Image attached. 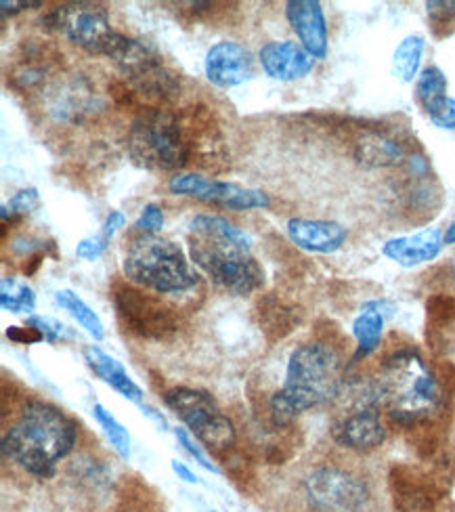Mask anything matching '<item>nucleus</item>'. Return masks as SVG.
Returning <instances> with one entry per match:
<instances>
[{"label":"nucleus","instance_id":"c756f323","mask_svg":"<svg viewBox=\"0 0 455 512\" xmlns=\"http://www.w3.org/2000/svg\"><path fill=\"white\" fill-rule=\"evenodd\" d=\"M40 206V196L34 187L19 189L17 194L0 206V219H3V231H7L9 225H17L24 219H28L32 212Z\"/></svg>","mask_w":455,"mask_h":512},{"label":"nucleus","instance_id":"7c9ffc66","mask_svg":"<svg viewBox=\"0 0 455 512\" xmlns=\"http://www.w3.org/2000/svg\"><path fill=\"white\" fill-rule=\"evenodd\" d=\"M426 13L437 36H447L455 28V0H428Z\"/></svg>","mask_w":455,"mask_h":512},{"label":"nucleus","instance_id":"cd10ccee","mask_svg":"<svg viewBox=\"0 0 455 512\" xmlns=\"http://www.w3.org/2000/svg\"><path fill=\"white\" fill-rule=\"evenodd\" d=\"M258 315H260V330L265 332L269 340L284 338L294 326L292 311L281 305L279 301H275V298H265V301H260Z\"/></svg>","mask_w":455,"mask_h":512},{"label":"nucleus","instance_id":"4468645a","mask_svg":"<svg viewBox=\"0 0 455 512\" xmlns=\"http://www.w3.org/2000/svg\"><path fill=\"white\" fill-rule=\"evenodd\" d=\"M204 72L216 89L242 87L254 76V55L240 42H216L206 53Z\"/></svg>","mask_w":455,"mask_h":512},{"label":"nucleus","instance_id":"f3484780","mask_svg":"<svg viewBox=\"0 0 455 512\" xmlns=\"http://www.w3.org/2000/svg\"><path fill=\"white\" fill-rule=\"evenodd\" d=\"M445 246V233L437 227H426L411 236L388 240L382 246V254L393 263L411 269L435 261Z\"/></svg>","mask_w":455,"mask_h":512},{"label":"nucleus","instance_id":"aec40b11","mask_svg":"<svg viewBox=\"0 0 455 512\" xmlns=\"http://www.w3.org/2000/svg\"><path fill=\"white\" fill-rule=\"evenodd\" d=\"M84 361L107 384V387H112L124 399L143 405V397H145L143 389L133 378L128 376V372L124 370V366L116 357L105 353L97 345H89V347H84Z\"/></svg>","mask_w":455,"mask_h":512},{"label":"nucleus","instance_id":"f03ea898","mask_svg":"<svg viewBox=\"0 0 455 512\" xmlns=\"http://www.w3.org/2000/svg\"><path fill=\"white\" fill-rule=\"evenodd\" d=\"M78 441L76 422L45 401H30L9 426L0 452L36 479H53L57 466Z\"/></svg>","mask_w":455,"mask_h":512},{"label":"nucleus","instance_id":"e433bc0d","mask_svg":"<svg viewBox=\"0 0 455 512\" xmlns=\"http://www.w3.org/2000/svg\"><path fill=\"white\" fill-rule=\"evenodd\" d=\"M36 7H42V3H32V0H19V3L17 0H3V3H0V11H3V15H15Z\"/></svg>","mask_w":455,"mask_h":512},{"label":"nucleus","instance_id":"72a5a7b5","mask_svg":"<svg viewBox=\"0 0 455 512\" xmlns=\"http://www.w3.org/2000/svg\"><path fill=\"white\" fill-rule=\"evenodd\" d=\"M26 324L36 328L40 332V336L45 338V343H49V345L59 343L65 334V326L61 322H57V319L47 317V315H30L26 319Z\"/></svg>","mask_w":455,"mask_h":512},{"label":"nucleus","instance_id":"a878e982","mask_svg":"<svg viewBox=\"0 0 455 512\" xmlns=\"http://www.w3.org/2000/svg\"><path fill=\"white\" fill-rule=\"evenodd\" d=\"M447 76L439 66H428L416 78V99L422 105L426 116L435 112L439 105L449 97Z\"/></svg>","mask_w":455,"mask_h":512},{"label":"nucleus","instance_id":"39448f33","mask_svg":"<svg viewBox=\"0 0 455 512\" xmlns=\"http://www.w3.org/2000/svg\"><path fill=\"white\" fill-rule=\"evenodd\" d=\"M122 271L130 284L154 294H183L200 284L198 269L179 244L145 233L130 242Z\"/></svg>","mask_w":455,"mask_h":512},{"label":"nucleus","instance_id":"6ab92c4d","mask_svg":"<svg viewBox=\"0 0 455 512\" xmlns=\"http://www.w3.org/2000/svg\"><path fill=\"white\" fill-rule=\"evenodd\" d=\"M390 492L397 512H437L430 485L414 468L395 466L390 473Z\"/></svg>","mask_w":455,"mask_h":512},{"label":"nucleus","instance_id":"f8f14e48","mask_svg":"<svg viewBox=\"0 0 455 512\" xmlns=\"http://www.w3.org/2000/svg\"><path fill=\"white\" fill-rule=\"evenodd\" d=\"M168 189L175 196L195 198L233 212L267 210L271 206V198L263 189L219 181L200 173H175L168 181Z\"/></svg>","mask_w":455,"mask_h":512},{"label":"nucleus","instance_id":"20e7f679","mask_svg":"<svg viewBox=\"0 0 455 512\" xmlns=\"http://www.w3.org/2000/svg\"><path fill=\"white\" fill-rule=\"evenodd\" d=\"M374 380L380 408L401 426L422 424L441 408L439 380L418 351L388 355Z\"/></svg>","mask_w":455,"mask_h":512},{"label":"nucleus","instance_id":"2eb2a0df","mask_svg":"<svg viewBox=\"0 0 455 512\" xmlns=\"http://www.w3.org/2000/svg\"><path fill=\"white\" fill-rule=\"evenodd\" d=\"M286 17L298 42L315 57V61L328 57L330 32L321 3L317 0H290L286 3Z\"/></svg>","mask_w":455,"mask_h":512},{"label":"nucleus","instance_id":"473e14b6","mask_svg":"<svg viewBox=\"0 0 455 512\" xmlns=\"http://www.w3.org/2000/svg\"><path fill=\"white\" fill-rule=\"evenodd\" d=\"M175 437H177V441H179V445L183 447V450H185L195 462H198L202 468H206L208 473H219V466H216V464L208 458V454L202 450V445L191 437V433H189L187 429H175Z\"/></svg>","mask_w":455,"mask_h":512},{"label":"nucleus","instance_id":"58836bf2","mask_svg":"<svg viewBox=\"0 0 455 512\" xmlns=\"http://www.w3.org/2000/svg\"><path fill=\"white\" fill-rule=\"evenodd\" d=\"M141 410H143V416H147L151 422L158 424L160 431H168L170 429L166 416L162 412H158L156 408H151V405H141Z\"/></svg>","mask_w":455,"mask_h":512},{"label":"nucleus","instance_id":"393cba45","mask_svg":"<svg viewBox=\"0 0 455 512\" xmlns=\"http://www.w3.org/2000/svg\"><path fill=\"white\" fill-rule=\"evenodd\" d=\"M55 303L63 311H68L74 317V322H78V326L84 328L86 334L93 336L95 340H103L105 328H103L101 317L89 305H86L74 290H68V288L57 290L55 292Z\"/></svg>","mask_w":455,"mask_h":512},{"label":"nucleus","instance_id":"f257e3e1","mask_svg":"<svg viewBox=\"0 0 455 512\" xmlns=\"http://www.w3.org/2000/svg\"><path fill=\"white\" fill-rule=\"evenodd\" d=\"M191 263L229 294L263 288L265 269L252 254V238L221 215H195L189 223Z\"/></svg>","mask_w":455,"mask_h":512},{"label":"nucleus","instance_id":"c85d7f7f","mask_svg":"<svg viewBox=\"0 0 455 512\" xmlns=\"http://www.w3.org/2000/svg\"><path fill=\"white\" fill-rule=\"evenodd\" d=\"M93 416H95L97 424L101 426V431L107 437V441L112 443L116 454L122 460H130V435H128V431L124 429V426L120 424V420L110 410L103 408L101 403L93 405Z\"/></svg>","mask_w":455,"mask_h":512},{"label":"nucleus","instance_id":"dca6fc26","mask_svg":"<svg viewBox=\"0 0 455 512\" xmlns=\"http://www.w3.org/2000/svg\"><path fill=\"white\" fill-rule=\"evenodd\" d=\"M258 61L263 72L279 82H296L315 68V57L294 40H271L260 47Z\"/></svg>","mask_w":455,"mask_h":512},{"label":"nucleus","instance_id":"4c0bfd02","mask_svg":"<svg viewBox=\"0 0 455 512\" xmlns=\"http://www.w3.org/2000/svg\"><path fill=\"white\" fill-rule=\"evenodd\" d=\"M172 471H175V475H177L179 479H183L185 483H200L198 475H195L185 462H179V460L172 462Z\"/></svg>","mask_w":455,"mask_h":512},{"label":"nucleus","instance_id":"a211bd4d","mask_svg":"<svg viewBox=\"0 0 455 512\" xmlns=\"http://www.w3.org/2000/svg\"><path fill=\"white\" fill-rule=\"evenodd\" d=\"M286 231L292 244L315 254H332L349 238L346 227L323 219H290Z\"/></svg>","mask_w":455,"mask_h":512},{"label":"nucleus","instance_id":"1a4fd4ad","mask_svg":"<svg viewBox=\"0 0 455 512\" xmlns=\"http://www.w3.org/2000/svg\"><path fill=\"white\" fill-rule=\"evenodd\" d=\"M112 298L120 324L137 338L166 340L179 330L177 311L156 294L130 286L128 282L116 284Z\"/></svg>","mask_w":455,"mask_h":512},{"label":"nucleus","instance_id":"423d86ee","mask_svg":"<svg viewBox=\"0 0 455 512\" xmlns=\"http://www.w3.org/2000/svg\"><path fill=\"white\" fill-rule=\"evenodd\" d=\"M128 152L133 160L149 170H177L193 158L187 128L179 114L162 108L145 110L128 131Z\"/></svg>","mask_w":455,"mask_h":512},{"label":"nucleus","instance_id":"f704fd0d","mask_svg":"<svg viewBox=\"0 0 455 512\" xmlns=\"http://www.w3.org/2000/svg\"><path fill=\"white\" fill-rule=\"evenodd\" d=\"M430 122L443 131H455V97H447L435 112L428 114Z\"/></svg>","mask_w":455,"mask_h":512},{"label":"nucleus","instance_id":"6e6552de","mask_svg":"<svg viewBox=\"0 0 455 512\" xmlns=\"http://www.w3.org/2000/svg\"><path fill=\"white\" fill-rule=\"evenodd\" d=\"M164 403L187 426L189 433L210 447V450H233L237 441L235 426L210 393L189 387H175L164 393Z\"/></svg>","mask_w":455,"mask_h":512},{"label":"nucleus","instance_id":"9b49d317","mask_svg":"<svg viewBox=\"0 0 455 512\" xmlns=\"http://www.w3.org/2000/svg\"><path fill=\"white\" fill-rule=\"evenodd\" d=\"M305 496L317 512H361L370 502V487L342 466H317L305 479Z\"/></svg>","mask_w":455,"mask_h":512},{"label":"nucleus","instance_id":"0eeeda50","mask_svg":"<svg viewBox=\"0 0 455 512\" xmlns=\"http://www.w3.org/2000/svg\"><path fill=\"white\" fill-rule=\"evenodd\" d=\"M105 57L114 61V66L126 76L128 87L139 97L164 103L175 99L181 91L177 74L164 66L162 55L151 42L118 32Z\"/></svg>","mask_w":455,"mask_h":512},{"label":"nucleus","instance_id":"ddd939ff","mask_svg":"<svg viewBox=\"0 0 455 512\" xmlns=\"http://www.w3.org/2000/svg\"><path fill=\"white\" fill-rule=\"evenodd\" d=\"M330 435L336 445L357 454L374 452L386 441L388 431L380 418L378 405L349 408L332 424Z\"/></svg>","mask_w":455,"mask_h":512},{"label":"nucleus","instance_id":"4be33fe9","mask_svg":"<svg viewBox=\"0 0 455 512\" xmlns=\"http://www.w3.org/2000/svg\"><path fill=\"white\" fill-rule=\"evenodd\" d=\"M384 303H367L361 313L355 317L353 322V336L357 340V351H355V361H361L365 357H370L382 343V334H384V322L386 317L382 313Z\"/></svg>","mask_w":455,"mask_h":512},{"label":"nucleus","instance_id":"5701e85b","mask_svg":"<svg viewBox=\"0 0 455 512\" xmlns=\"http://www.w3.org/2000/svg\"><path fill=\"white\" fill-rule=\"evenodd\" d=\"M126 225V217L122 215L120 210H112L110 215H107V219L103 221L101 229L95 233V236L91 238H84L78 246H76V256L82 261H89V263H95L99 261L101 256L105 254V250L110 248L112 240L116 233Z\"/></svg>","mask_w":455,"mask_h":512},{"label":"nucleus","instance_id":"bb28decb","mask_svg":"<svg viewBox=\"0 0 455 512\" xmlns=\"http://www.w3.org/2000/svg\"><path fill=\"white\" fill-rule=\"evenodd\" d=\"M0 305L9 313L32 315L36 309V294L28 282L5 275L3 282H0Z\"/></svg>","mask_w":455,"mask_h":512},{"label":"nucleus","instance_id":"b1692460","mask_svg":"<svg viewBox=\"0 0 455 512\" xmlns=\"http://www.w3.org/2000/svg\"><path fill=\"white\" fill-rule=\"evenodd\" d=\"M426 42L420 34L405 36L393 55V74L401 82H414L420 76V63Z\"/></svg>","mask_w":455,"mask_h":512},{"label":"nucleus","instance_id":"a19ab883","mask_svg":"<svg viewBox=\"0 0 455 512\" xmlns=\"http://www.w3.org/2000/svg\"><path fill=\"white\" fill-rule=\"evenodd\" d=\"M210 512H216V510H210Z\"/></svg>","mask_w":455,"mask_h":512},{"label":"nucleus","instance_id":"412c9836","mask_svg":"<svg viewBox=\"0 0 455 512\" xmlns=\"http://www.w3.org/2000/svg\"><path fill=\"white\" fill-rule=\"evenodd\" d=\"M353 156L363 168H393L405 160V149L397 139L370 131L357 139Z\"/></svg>","mask_w":455,"mask_h":512},{"label":"nucleus","instance_id":"9d476101","mask_svg":"<svg viewBox=\"0 0 455 512\" xmlns=\"http://www.w3.org/2000/svg\"><path fill=\"white\" fill-rule=\"evenodd\" d=\"M49 28L63 32L72 45L91 55L105 57L116 38L110 13L103 5L95 3H70L55 7L42 19Z\"/></svg>","mask_w":455,"mask_h":512},{"label":"nucleus","instance_id":"7ed1b4c3","mask_svg":"<svg viewBox=\"0 0 455 512\" xmlns=\"http://www.w3.org/2000/svg\"><path fill=\"white\" fill-rule=\"evenodd\" d=\"M342 357L323 340H313L292 351L284 387L269 399V416L277 429L290 426L298 416L334 401L342 391Z\"/></svg>","mask_w":455,"mask_h":512},{"label":"nucleus","instance_id":"2f4dec72","mask_svg":"<svg viewBox=\"0 0 455 512\" xmlns=\"http://www.w3.org/2000/svg\"><path fill=\"white\" fill-rule=\"evenodd\" d=\"M135 227H137V231L145 233V236H160V231L164 229L162 206L145 204L135 221Z\"/></svg>","mask_w":455,"mask_h":512},{"label":"nucleus","instance_id":"ea45409f","mask_svg":"<svg viewBox=\"0 0 455 512\" xmlns=\"http://www.w3.org/2000/svg\"><path fill=\"white\" fill-rule=\"evenodd\" d=\"M453 244H455V219L449 223L445 231V246H453Z\"/></svg>","mask_w":455,"mask_h":512},{"label":"nucleus","instance_id":"c9c22d12","mask_svg":"<svg viewBox=\"0 0 455 512\" xmlns=\"http://www.w3.org/2000/svg\"><path fill=\"white\" fill-rule=\"evenodd\" d=\"M7 338L13 340V343H17V345H36V343H42V340H45L36 328L28 326V324L26 326H11L7 330Z\"/></svg>","mask_w":455,"mask_h":512}]
</instances>
